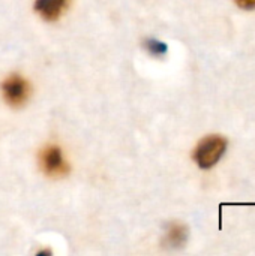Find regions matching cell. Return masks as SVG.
<instances>
[{
	"instance_id": "6da1fadb",
	"label": "cell",
	"mask_w": 255,
	"mask_h": 256,
	"mask_svg": "<svg viewBox=\"0 0 255 256\" xmlns=\"http://www.w3.org/2000/svg\"><path fill=\"white\" fill-rule=\"evenodd\" d=\"M227 150V140L221 135H209L203 138L194 152V160L201 170L215 166Z\"/></svg>"
},
{
	"instance_id": "7a4b0ae2",
	"label": "cell",
	"mask_w": 255,
	"mask_h": 256,
	"mask_svg": "<svg viewBox=\"0 0 255 256\" xmlns=\"http://www.w3.org/2000/svg\"><path fill=\"white\" fill-rule=\"evenodd\" d=\"M2 92H3V98L9 105L20 106L27 100L30 88H29V82L23 76L11 75L3 81Z\"/></svg>"
},
{
	"instance_id": "3957f363",
	"label": "cell",
	"mask_w": 255,
	"mask_h": 256,
	"mask_svg": "<svg viewBox=\"0 0 255 256\" xmlns=\"http://www.w3.org/2000/svg\"><path fill=\"white\" fill-rule=\"evenodd\" d=\"M41 166L42 170L53 177H60L65 176L69 171V165L65 160V156L62 150L56 146L47 147L42 154H41Z\"/></svg>"
},
{
	"instance_id": "277c9868",
	"label": "cell",
	"mask_w": 255,
	"mask_h": 256,
	"mask_svg": "<svg viewBox=\"0 0 255 256\" xmlns=\"http://www.w3.org/2000/svg\"><path fill=\"white\" fill-rule=\"evenodd\" d=\"M69 0H36L35 10L47 21H56L66 9Z\"/></svg>"
},
{
	"instance_id": "5b68a950",
	"label": "cell",
	"mask_w": 255,
	"mask_h": 256,
	"mask_svg": "<svg viewBox=\"0 0 255 256\" xmlns=\"http://www.w3.org/2000/svg\"><path fill=\"white\" fill-rule=\"evenodd\" d=\"M188 240V230L180 224H171L168 225L164 237V244L170 249H179L182 248Z\"/></svg>"
},
{
	"instance_id": "8992f818",
	"label": "cell",
	"mask_w": 255,
	"mask_h": 256,
	"mask_svg": "<svg viewBox=\"0 0 255 256\" xmlns=\"http://www.w3.org/2000/svg\"><path fill=\"white\" fill-rule=\"evenodd\" d=\"M144 48L152 54V56H164L167 51H168V46L167 44H164L162 40L159 39H155V38H149L144 40Z\"/></svg>"
},
{
	"instance_id": "52a82bcc",
	"label": "cell",
	"mask_w": 255,
	"mask_h": 256,
	"mask_svg": "<svg viewBox=\"0 0 255 256\" xmlns=\"http://www.w3.org/2000/svg\"><path fill=\"white\" fill-rule=\"evenodd\" d=\"M234 2L240 9H245V10L255 9V0H234Z\"/></svg>"
},
{
	"instance_id": "ba28073f",
	"label": "cell",
	"mask_w": 255,
	"mask_h": 256,
	"mask_svg": "<svg viewBox=\"0 0 255 256\" xmlns=\"http://www.w3.org/2000/svg\"><path fill=\"white\" fill-rule=\"evenodd\" d=\"M38 255H51V252L50 250H44V252H39Z\"/></svg>"
}]
</instances>
